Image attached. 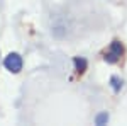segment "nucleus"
<instances>
[{
	"label": "nucleus",
	"instance_id": "f257e3e1",
	"mask_svg": "<svg viewBox=\"0 0 127 126\" xmlns=\"http://www.w3.org/2000/svg\"><path fill=\"white\" fill-rule=\"evenodd\" d=\"M22 65H24V61H22L19 53H9L3 60V67L12 73H19L22 70Z\"/></svg>",
	"mask_w": 127,
	"mask_h": 126
},
{
	"label": "nucleus",
	"instance_id": "f03ea898",
	"mask_svg": "<svg viewBox=\"0 0 127 126\" xmlns=\"http://www.w3.org/2000/svg\"><path fill=\"white\" fill-rule=\"evenodd\" d=\"M122 53H124V48H122L120 41H114V43L110 44L108 53L105 55V61H107V63H115V61L120 58V55H122Z\"/></svg>",
	"mask_w": 127,
	"mask_h": 126
},
{
	"label": "nucleus",
	"instance_id": "7ed1b4c3",
	"mask_svg": "<svg viewBox=\"0 0 127 126\" xmlns=\"http://www.w3.org/2000/svg\"><path fill=\"white\" fill-rule=\"evenodd\" d=\"M73 63H75V68H76V72L81 73V72H85L88 67V61L85 58H81V56H75L73 58Z\"/></svg>",
	"mask_w": 127,
	"mask_h": 126
},
{
	"label": "nucleus",
	"instance_id": "20e7f679",
	"mask_svg": "<svg viewBox=\"0 0 127 126\" xmlns=\"http://www.w3.org/2000/svg\"><path fill=\"white\" fill-rule=\"evenodd\" d=\"M110 82H112L114 92H119V90L122 89V78H119V77H112V78H110Z\"/></svg>",
	"mask_w": 127,
	"mask_h": 126
},
{
	"label": "nucleus",
	"instance_id": "39448f33",
	"mask_svg": "<svg viewBox=\"0 0 127 126\" xmlns=\"http://www.w3.org/2000/svg\"><path fill=\"white\" fill-rule=\"evenodd\" d=\"M107 121H108V114H107V113H100V114L97 116V119H95L97 125H105Z\"/></svg>",
	"mask_w": 127,
	"mask_h": 126
}]
</instances>
